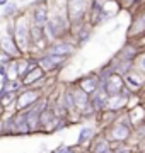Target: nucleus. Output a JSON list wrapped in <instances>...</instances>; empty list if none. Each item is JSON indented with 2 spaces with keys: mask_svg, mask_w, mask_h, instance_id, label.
I'll return each instance as SVG.
<instances>
[{
  "mask_svg": "<svg viewBox=\"0 0 145 153\" xmlns=\"http://www.w3.org/2000/svg\"><path fill=\"white\" fill-rule=\"evenodd\" d=\"M133 131L135 128L132 124V121H130L128 112H121L120 117L109 126H106V129L102 133L109 138L111 143H126L130 140V136L133 134Z\"/></svg>",
  "mask_w": 145,
  "mask_h": 153,
  "instance_id": "1",
  "label": "nucleus"
},
{
  "mask_svg": "<svg viewBox=\"0 0 145 153\" xmlns=\"http://www.w3.org/2000/svg\"><path fill=\"white\" fill-rule=\"evenodd\" d=\"M68 60H70V58H67V56L55 55V53H48V51H45V53H41V55L38 56L39 66L43 68V71H45L48 76L58 73V71L68 63Z\"/></svg>",
  "mask_w": 145,
  "mask_h": 153,
  "instance_id": "2",
  "label": "nucleus"
},
{
  "mask_svg": "<svg viewBox=\"0 0 145 153\" xmlns=\"http://www.w3.org/2000/svg\"><path fill=\"white\" fill-rule=\"evenodd\" d=\"M46 95L43 88L38 87H22V90L17 94V100H16V111H26L29 107H33L39 99Z\"/></svg>",
  "mask_w": 145,
  "mask_h": 153,
  "instance_id": "3",
  "label": "nucleus"
},
{
  "mask_svg": "<svg viewBox=\"0 0 145 153\" xmlns=\"http://www.w3.org/2000/svg\"><path fill=\"white\" fill-rule=\"evenodd\" d=\"M78 49V46L75 44L72 38H63V39H56V41H51L48 44V53H55V55H61L67 56V58H72L75 55V51Z\"/></svg>",
  "mask_w": 145,
  "mask_h": 153,
  "instance_id": "4",
  "label": "nucleus"
},
{
  "mask_svg": "<svg viewBox=\"0 0 145 153\" xmlns=\"http://www.w3.org/2000/svg\"><path fill=\"white\" fill-rule=\"evenodd\" d=\"M28 12L29 17H31V22L36 24V26H46V22L50 21V4H48V0L28 7Z\"/></svg>",
  "mask_w": 145,
  "mask_h": 153,
  "instance_id": "5",
  "label": "nucleus"
},
{
  "mask_svg": "<svg viewBox=\"0 0 145 153\" xmlns=\"http://www.w3.org/2000/svg\"><path fill=\"white\" fill-rule=\"evenodd\" d=\"M75 83H77L82 90H85L89 95H92V94H94L96 90L101 87L99 73H97V71H89V73L82 75L80 78H77V80H75Z\"/></svg>",
  "mask_w": 145,
  "mask_h": 153,
  "instance_id": "6",
  "label": "nucleus"
},
{
  "mask_svg": "<svg viewBox=\"0 0 145 153\" xmlns=\"http://www.w3.org/2000/svg\"><path fill=\"white\" fill-rule=\"evenodd\" d=\"M101 87L106 90V94L109 97L113 95H120L125 88V76L120 75V73H113L109 78H106L104 82L101 83Z\"/></svg>",
  "mask_w": 145,
  "mask_h": 153,
  "instance_id": "7",
  "label": "nucleus"
},
{
  "mask_svg": "<svg viewBox=\"0 0 145 153\" xmlns=\"http://www.w3.org/2000/svg\"><path fill=\"white\" fill-rule=\"evenodd\" d=\"M92 34H94V26H90L89 22H85V24H82V26L72 29L70 38H72L73 41H75V44L80 48V46H84V44L89 43L90 38H92Z\"/></svg>",
  "mask_w": 145,
  "mask_h": 153,
  "instance_id": "8",
  "label": "nucleus"
},
{
  "mask_svg": "<svg viewBox=\"0 0 145 153\" xmlns=\"http://www.w3.org/2000/svg\"><path fill=\"white\" fill-rule=\"evenodd\" d=\"M144 83H145V73L144 71H140L137 66L125 75V85H126L133 94L140 92V90L144 88Z\"/></svg>",
  "mask_w": 145,
  "mask_h": 153,
  "instance_id": "9",
  "label": "nucleus"
},
{
  "mask_svg": "<svg viewBox=\"0 0 145 153\" xmlns=\"http://www.w3.org/2000/svg\"><path fill=\"white\" fill-rule=\"evenodd\" d=\"M14 136H31L28 116L24 111H16V123H14Z\"/></svg>",
  "mask_w": 145,
  "mask_h": 153,
  "instance_id": "10",
  "label": "nucleus"
},
{
  "mask_svg": "<svg viewBox=\"0 0 145 153\" xmlns=\"http://www.w3.org/2000/svg\"><path fill=\"white\" fill-rule=\"evenodd\" d=\"M0 49H4L5 53H9L14 60H19L21 56H24L22 51H21L19 46H17L14 36H7V34H4V36L0 38Z\"/></svg>",
  "mask_w": 145,
  "mask_h": 153,
  "instance_id": "11",
  "label": "nucleus"
},
{
  "mask_svg": "<svg viewBox=\"0 0 145 153\" xmlns=\"http://www.w3.org/2000/svg\"><path fill=\"white\" fill-rule=\"evenodd\" d=\"M70 87H72V92H73V99H75V107H77L78 114L82 112V111L87 107V105L90 104V95L85 90H82V88L78 87L77 83L73 82L70 83Z\"/></svg>",
  "mask_w": 145,
  "mask_h": 153,
  "instance_id": "12",
  "label": "nucleus"
},
{
  "mask_svg": "<svg viewBox=\"0 0 145 153\" xmlns=\"http://www.w3.org/2000/svg\"><path fill=\"white\" fill-rule=\"evenodd\" d=\"M97 136V133H96V128L94 126H84L80 131H78V136H77V146L84 148V150H87V148L90 146V143L94 141V138Z\"/></svg>",
  "mask_w": 145,
  "mask_h": 153,
  "instance_id": "13",
  "label": "nucleus"
},
{
  "mask_svg": "<svg viewBox=\"0 0 145 153\" xmlns=\"http://www.w3.org/2000/svg\"><path fill=\"white\" fill-rule=\"evenodd\" d=\"M109 148H113V143L109 141V138L104 133H101V134H97L94 138V141L90 143L87 152L89 153H102V152H106V150H109Z\"/></svg>",
  "mask_w": 145,
  "mask_h": 153,
  "instance_id": "14",
  "label": "nucleus"
},
{
  "mask_svg": "<svg viewBox=\"0 0 145 153\" xmlns=\"http://www.w3.org/2000/svg\"><path fill=\"white\" fill-rule=\"evenodd\" d=\"M17 14H21L19 4H17V2H9V4L4 7V16H2V19H7V21H9V19H14Z\"/></svg>",
  "mask_w": 145,
  "mask_h": 153,
  "instance_id": "15",
  "label": "nucleus"
},
{
  "mask_svg": "<svg viewBox=\"0 0 145 153\" xmlns=\"http://www.w3.org/2000/svg\"><path fill=\"white\" fill-rule=\"evenodd\" d=\"M84 152V148L80 146H68V145H60V146H56L55 150H51L50 153H82Z\"/></svg>",
  "mask_w": 145,
  "mask_h": 153,
  "instance_id": "16",
  "label": "nucleus"
},
{
  "mask_svg": "<svg viewBox=\"0 0 145 153\" xmlns=\"http://www.w3.org/2000/svg\"><path fill=\"white\" fill-rule=\"evenodd\" d=\"M113 150L114 153H133L132 146H128L126 143H113Z\"/></svg>",
  "mask_w": 145,
  "mask_h": 153,
  "instance_id": "17",
  "label": "nucleus"
},
{
  "mask_svg": "<svg viewBox=\"0 0 145 153\" xmlns=\"http://www.w3.org/2000/svg\"><path fill=\"white\" fill-rule=\"evenodd\" d=\"M12 60H14V58H12L9 53H5L4 49H0V66H7Z\"/></svg>",
  "mask_w": 145,
  "mask_h": 153,
  "instance_id": "18",
  "label": "nucleus"
},
{
  "mask_svg": "<svg viewBox=\"0 0 145 153\" xmlns=\"http://www.w3.org/2000/svg\"><path fill=\"white\" fill-rule=\"evenodd\" d=\"M137 68H138L140 71H144V73H145V51L142 53V56H140L138 61H137Z\"/></svg>",
  "mask_w": 145,
  "mask_h": 153,
  "instance_id": "19",
  "label": "nucleus"
},
{
  "mask_svg": "<svg viewBox=\"0 0 145 153\" xmlns=\"http://www.w3.org/2000/svg\"><path fill=\"white\" fill-rule=\"evenodd\" d=\"M5 112H7V109H5V107H4V104L0 102V121L4 119V116H5Z\"/></svg>",
  "mask_w": 145,
  "mask_h": 153,
  "instance_id": "20",
  "label": "nucleus"
},
{
  "mask_svg": "<svg viewBox=\"0 0 145 153\" xmlns=\"http://www.w3.org/2000/svg\"><path fill=\"white\" fill-rule=\"evenodd\" d=\"M41 2H46V0H31V2H29V7L36 5V4H41Z\"/></svg>",
  "mask_w": 145,
  "mask_h": 153,
  "instance_id": "21",
  "label": "nucleus"
},
{
  "mask_svg": "<svg viewBox=\"0 0 145 153\" xmlns=\"http://www.w3.org/2000/svg\"><path fill=\"white\" fill-rule=\"evenodd\" d=\"M9 2H10V0H0V7H5Z\"/></svg>",
  "mask_w": 145,
  "mask_h": 153,
  "instance_id": "22",
  "label": "nucleus"
},
{
  "mask_svg": "<svg viewBox=\"0 0 145 153\" xmlns=\"http://www.w3.org/2000/svg\"><path fill=\"white\" fill-rule=\"evenodd\" d=\"M102 153H114V150H113V148H109V150H106V152H102Z\"/></svg>",
  "mask_w": 145,
  "mask_h": 153,
  "instance_id": "23",
  "label": "nucleus"
},
{
  "mask_svg": "<svg viewBox=\"0 0 145 153\" xmlns=\"http://www.w3.org/2000/svg\"><path fill=\"white\" fill-rule=\"evenodd\" d=\"M28 2H31V0H19V4H28Z\"/></svg>",
  "mask_w": 145,
  "mask_h": 153,
  "instance_id": "24",
  "label": "nucleus"
},
{
  "mask_svg": "<svg viewBox=\"0 0 145 153\" xmlns=\"http://www.w3.org/2000/svg\"><path fill=\"white\" fill-rule=\"evenodd\" d=\"M142 90H144V92H145V83H144V88H142Z\"/></svg>",
  "mask_w": 145,
  "mask_h": 153,
  "instance_id": "25",
  "label": "nucleus"
}]
</instances>
